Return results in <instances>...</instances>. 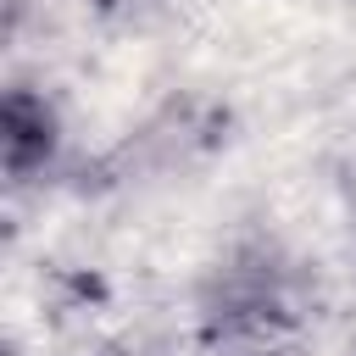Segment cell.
Wrapping results in <instances>:
<instances>
[{"mask_svg": "<svg viewBox=\"0 0 356 356\" xmlns=\"http://www.w3.org/2000/svg\"><path fill=\"white\" fill-rule=\"evenodd\" d=\"M0 150H6V172H28L44 150H50V117L39 100L28 95H6V117H0Z\"/></svg>", "mask_w": 356, "mask_h": 356, "instance_id": "cell-1", "label": "cell"}]
</instances>
